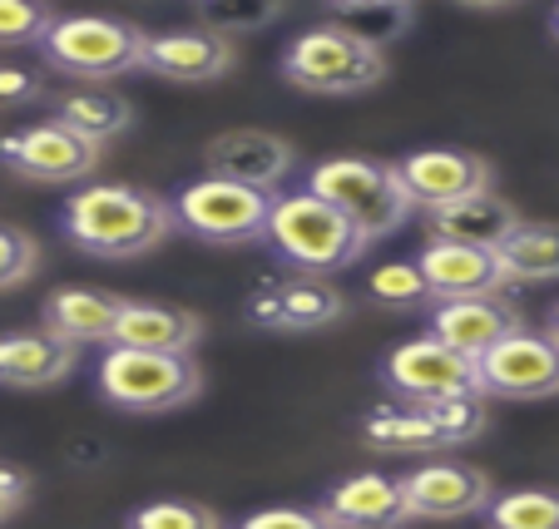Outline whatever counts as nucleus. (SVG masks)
Returning <instances> with one entry per match:
<instances>
[{"label":"nucleus","instance_id":"b1692460","mask_svg":"<svg viewBox=\"0 0 559 529\" xmlns=\"http://www.w3.org/2000/svg\"><path fill=\"white\" fill-rule=\"evenodd\" d=\"M515 223H520V208L490 189L465 203H451V208H441V213H426V233H431L436 243H465V248H490V253H496V248L515 233Z\"/></svg>","mask_w":559,"mask_h":529},{"label":"nucleus","instance_id":"bb28decb","mask_svg":"<svg viewBox=\"0 0 559 529\" xmlns=\"http://www.w3.org/2000/svg\"><path fill=\"white\" fill-rule=\"evenodd\" d=\"M480 525L486 529H559V490H545V485L496 490Z\"/></svg>","mask_w":559,"mask_h":529},{"label":"nucleus","instance_id":"72a5a7b5","mask_svg":"<svg viewBox=\"0 0 559 529\" xmlns=\"http://www.w3.org/2000/svg\"><path fill=\"white\" fill-rule=\"evenodd\" d=\"M50 99V85H45L35 70H21V64H0V109H31Z\"/></svg>","mask_w":559,"mask_h":529},{"label":"nucleus","instance_id":"c9c22d12","mask_svg":"<svg viewBox=\"0 0 559 529\" xmlns=\"http://www.w3.org/2000/svg\"><path fill=\"white\" fill-rule=\"evenodd\" d=\"M539 332H549V337H555V341H559V302H555V308H549V312H545V327H539Z\"/></svg>","mask_w":559,"mask_h":529},{"label":"nucleus","instance_id":"0eeeda50","mask_svg":"<svg viewBox=\"0 0 559 529\" xmlns=\"http://www.w3.org/2000/svg\"><path fill=\"white\" fill-rule=\"evenodd\" d=\"M480 431H486V401L412 406L386 396L361 416V441L381 456H441V450L480 441Z\"/></svg>","mask_w":559,"mask_h":529},{"label":"nucleus","instance_id":"5701e85b","mask_svg":"<svg viewBox=\"0 0 559 529\" xmlns=\"http://www.w3.org/2000/svg\"><path fill=\"white\" fill-rule=\"evenodd\" d=\"M50 119L60 129H70L74 139H85V144L105 148L115 144L119 134H129L134 124V105L115 89H99V85H70V89H50Z\"/></svg>","mask_w":559,"mask_h":529},{"label":"nucleus","instance_id":"7c9ffc66","mask_svg":"<svg viewBox=\"0 0 559 529\" xmlns=\"http://www.w3.org/2000/svg\"><path fill=\"white\" fill-rule=\"evenodd\" d=\"M60 15L35 0H0V50H21V45H40Z\"/></svg>","mask_w":559,"mask_h":529},{"label":"nucleus","instance_id":"dca6fc26","mask_svg":"<svg viewBox=\"0 0 559 529\" xmlns=\"http://www.w3.org/2000/svg\"><path fill=\"white\" fill-rule=\"evenodd\" d=\"M515 332H525V317H520V308L506 302L500 292L431 302V337L471 361H480L490 347H500V341L515 337Z\"/></svg>","mask_w":559,"mask_h":529},{"label":"nucleus","instance_id":"393cba45","mask_svg":"<svg viewBox=\"0 0 559 529\" xmlns=\"http://www.w3.org/2000/svg\"><path fill=\"white\" fill-rule=\"evenodd\" d=\"M506 282H559V223H530L520 218L515 233L496 248Z\"/></svg>","mask_w":559,"mask_h":529},{"label":"nucleus","instance_id":"f257e3e1","mask_svg":"<svg viewBox=\"0 0 559 529\" xmlns=\"http://www.w3.org/2000/svg\"><path fill=\"white\" fill-rule=\"evenodd\" d=\"M55 223L74 253L99 257V263H129L174 238L169 199L139 183H80Z\"/></svg>","mask_w":559,"mask_h":529},{"label":"nucleus","instance_id":"6ab92c4d","mask_svg":"<svg viewBox=\"0 0 559 529\" xmlns=\"http://www.w3.org/2000/svg\"><path fill=\"white\" fill-rule=\"evenodd\" d=\"M317 509L332 519V529H406L412 525L402 476H377V470L337 480L328 495L317 500Z\"/></svg>","mask_w":559,"mask_h":529},{"label":"nucleus","instance_id":"a211bd4d","mask_svg":"<svg viewBox=\"0 0 559 529\" xmlns=\"http://www.w3.org/2000/svg\"><path fill=\"white\" fill-rule=\"evenodd\" d=\"M124 302L129 297L109 292V287H80V282L55 287V292H45V302H40V327L74 351L109 347Z\"/></svg>","mask_w":559,"mask_h":529},{"label":"nucleus","instance_id":"4468645a","mask_svg":"<svg viewBox=\"0 0 559 529\" xmlns=\"http://www.w3.org/2000/svg\"><path fill=\"white\" fill-rule=\"evenodd\" d=\"M412 519H480L496 500V480L465 460H426L412 476H402Z\"/></svg>","mask_w":559,"mask_h":529},{"label":"nucleus","instance_id":"f3484780","mask_svg":"<svg viewBox=\"0 0 559 529\" xmlns=\"http://www.w3.org/2000/svg\"><path fill=\"white\" fill-rule=\"evenodd\" d=\"M144 70L174 85H218L238 70V45L223 40L213 31H164L148 35L144 45Z\"/></svg>","mask_w":559,"mask_h":529},{"label":"nucleus","instance_id":"f03ea898","mask_svg":"<svg viewBox=\"0 0 559 529\" xmlns=\"http://www.w3.org/2000/svg\"><path fill=\"white\" fill-rule=\"evenodd\" d=\"M263 243L293 277H322V282L357 267L371 248L337 208H328V203L312 199L307 189L273 193V208H267V223H263Z\"/></svg>","mask_w":559,"mask_h":529},{"label":"nucleus","instance_id":"c756f323","mask_svg":"<svg viewBox=\"0 0 559 529\" xmlns=\"http://www.w3.org/2000/svg\"><path fill=\"white\" fill-rule=\"evenodd\" d=\"M124 529H223V515L199 500H148L129 509Z\"/></svg>","mask_w":559,"mask_h":529},{"label":"nucleus","instance_id":"e433bc0d","mask_svg":"<svg viewBox=\"0 0 559 529\" xmlns=\"http://www.w3.org/2000/svg\"><path fill=\"white\" fill-rule=\"evenodd\" d=\"M549 35H555V40H559V11L549 15Z\"/></svg>","mask_w":559,"mask_h":529},{"label":"nucleus","instance_id":"4be33fe9","mask_svg":"<svg viewBox=\"0 0 559 529\" xmlns=\"http://www.w3.org/2000/svg\"><path fill=\"white\" fill-rule=\"evenodd\" d=\"M203 317L174 302H124L115 322L109 347H129V351H174V357H193L203 341Z\"/></svg>","mask_w":559,"mask_h":529},{"label":"nucleus","instance_id":"20e7f679","mask_svg":"<svg viewBox=\"0 0 559 529\" xmlns=\"http://www.w3.org/2000/svg\"><path fill=\"white\" fill-rule=\"evenodd\" d=\"M95 386L105 406L124 416H169L203 396V366L199 357H174V351L105 347L95 366Z\"/></svg>","mask_w":559,"mask_h":529},{"label":"nucleus","instance_id":"f8f14e48","mask_svg":"<svg viewBox=\"0 0 559 529\" xmlns=\"http://www.w3.org/2000/svg\"><path fill=\"white\" fill-rule=\"evenodd\" d=\"M391 169L402 179L412 208H426V213H441L451 203L475 199V193H490V183H496L490 159H480L471 148H412Z\"/></svg>","mask_w":559,"mask_h":529},{"label":"nucleus","instance_id":"2eb2a0df","mask_svg":"<svg viewBox=\"0 0 559 529\" xmlns=\"http://www.w3.org/2000/svg\"><path fill=\"white\" fill-rule=\"evenodd\" d=\"M297 169V148L273 129H223L203 148V173L243 183L258 193H277V183Z\"/></svg>","mask_w":559,"mask_h":529},{"label":"nucleus","instance_id":"7ed1b4c3","mask_svg":"<svg viewBox=\"0 0 559 529\" xmlns=\"http://www.w3.org/2000/svg\"><path fill=\"white\" fill-rule=\"evenodd\" d=\"M307 193L322 199L328 208H337L342 218L357 228L367 243L402 233L412 223V199H406L402 179L386 159H367V154H342V159H322L307 173Z\"/></svg>","mask_w":559,"mask_h":529},{"label":"nucleus","instance_id":"c85d7f7f","mask_svg":"<svg viewBox=\"0 0 559 529\" xmlns=\"http://www.w3.org/2000/svg\"><path fill=\"white\" fill-rule=\"evenodd\" d=\"M367 297L377 302V308H391V312H416L426 308L431 312V287H426V277L416 273V263H386L371 273L367 282Z\"/></svg>","mask_w":559,"mask_h":529},{"label":"nucleus","instance_id":"ddd939ff","mask_svg":"<svg viewBox=\"0 0 559 529\" xmlns=\"http://www.w3.org/2000/svg\"><path fill=\"white\" fill-rule=\"evenodd\" d=\"M480 366V392L500 401H549L559 396V341L549 332H515L490 347Z\"/></svg>","mask_w":559,"mask_h":529},{"label":"nucleus","instance_id":"cd10ccee","mask_svg":"<svg viewBox=\"0 0 559 529\" xmlns=\"http://www.w3.org/2000/svg\"><path fill=\"white\" fill-rule=\"evenodd\" d=\"M193 15H199V31H213L223 40H243V35H258L273 21H283V0H209Z\"/></svg>","mask_w":559,"mask_h":529},{"label":"nucleus","instance_id":"f704fd0d","mask_svg":"<svg viewBox=\"0 0 559 529\" xmlns=\"http://www.w3.org/2000/svg\"><path fill=\"white\" fill-rule=\"evenodd\" d=\"M35 495V480L21 466H0V525H11Z\"/></svg>","mask_w":559,"mask_h":529},{"label":"nucleus","instance_id":"1a4fd4ad","mask_svg":"<svg viewBox=\"0 0 559 529\" xmlns=\"http://www.w3.org/2000/svg\"><path fill=\"white\" fill-rule=\"evenodd\" d=\"M169 208H174V228H183L189 238L213 248H238V243H263L273 193H258V189H243V183L203 173V179L183 183L174 193Z\"/></svg>","mask_w":559,"mask_h":529},{"label":"nucleus","instance_id":"9b49d317","mask_svg":"<svg viewBox=\"0 0 559 529\" xmlns=\"http://www.w3.org/2000/svg\"><path fill=\"white\" fill-rule=\"evenodd\" d=\"M347 312V297L322 277H267L248 292L243 317L258 332H277V337H302V332H322Z\"/></svg>","mask_w":559,"mask_h":529},{"label":"nucleus","instance_id":"473e14b6","mask_svg":"<svg viewBox=\"0 0 559 529\" xmlns=\"http://www.w3.org/2000/svg\"><path fill=\"white\" fill-rule=\"evenodd\" d=\"M233 529H332V519L317 505H267L243 515Z\"/></svg>","mask_w":559,"mask_h":529},{"label":"nucleus","instance_id":"aec40b11","mask_svg":"<svg viewBox=\"0 0 559 529\" xmlns=\"http://www.w3.org/2000/svg\"><path fill=\"white\" fill-rule=\"evenodd\" d=\"M74 366H80V351L64 347L45 327L0 332V386L5 392H50L70 382Z\"/></svg>","mask_w":559,"mask_h":529},{"label":"nucleus","instance_id":"a878e982","mask_svg":"<svg viewBox=\"0 0 559 529\" xmlns=\"http://www.w3.org/2000/svg\"><path fill=\"white\" fill-rule=\"evenodd\" d=\"M322 21L337 25V31H347V35H357L361 45H371V50L386 55L391 40H402V35L412 31L416 11L406 5V0H361V5H332Z\"/></svg>","mask_w":559,"mask_h":529},{"label":"nucleus","instance_id":"2f4dec72","mask_svg":"<svg viewBox=\"0 0 559 529\" xmlns=\"http://www.w3.org/2000/svg\"><path fill=\"white\" fill-rule=\"evenodd\" d=\"M35 267H40V243H35L25 228H11L0 223V292L31 282Z\"/></svg>","mask_w":559,"mask_h":529},{"label":"nucleus","instance_id":"39448f33","mask_svg":"<svg viewBox=\"0 0 559 529\" xmlns=\"http://www.w3.org/2000/svg\"><path fill=\"white\" fill-rule=\"evenodd\" d=\"M144 45L148 31H139L134 21H115V15H60L50 25V35L40 40L45 70L64 74L74 85H99L109 89V80L144 70Z\"/></svg>","mask_w":559,"mask_h":529},{"label":"nucleus","instance_id":"412c9836","mask_svg":"<svg viewBox=\"0 0 559 529\" xmlns=\"http://www.w3.org/2000/svg\"><path fill=\"white\" fill-rule=\"evenodd\" d=\"M416 273L426 277L436 302H455V297H490L506 292V267L490 248H465V243H426L421 253L412 257Z\"/></svg>","mask_w":559,"mask_h":529},{"label":"nucleus","instance_id":"6e6552de","mask_svg":"<svg viewBox=\"0 0 559 529\" xmlns=\"http://www.w3.org/2000/svg\"><path fill=\"white\" fill-rule=\"evenodd\" d=\"M381 386L391 401L412 406H441V401H486L480 392V366L461 351H451L445 341H436L431 332L402 341L381 357Z\"/></svg>","mask_w":559,"mask_h":529},{"label":"nucleus","instance_id":"423d86ee","mask_svg":"<svg viewBox=\"0 0 559 529\" xmlns=\"http://www.w3.org/2000/svg\"><path fill=\"white\" fill-rule=\"evenodd\" d=\"M277 74L302 95L347 99V95H367V89H377L386 80V55L322 21L287 45L283 60H277Z\"/></svg>","mask_w":559,"mask_h":529},{"label":"nucleus","instance_id":"9d476101","mask_svg":"<svg viewBox=\"0 0 559 529\" xmlns=\"http://www.w3.org/2000/svg\"><path fill=\"white\" fill-rule=\"evenodd\" d=\"M105 148L74 139L55 119H35L0 139V164L25 183H85L99 169Z\"/></svg>","mask_w":559,"mask_h":529}]
</instances>
